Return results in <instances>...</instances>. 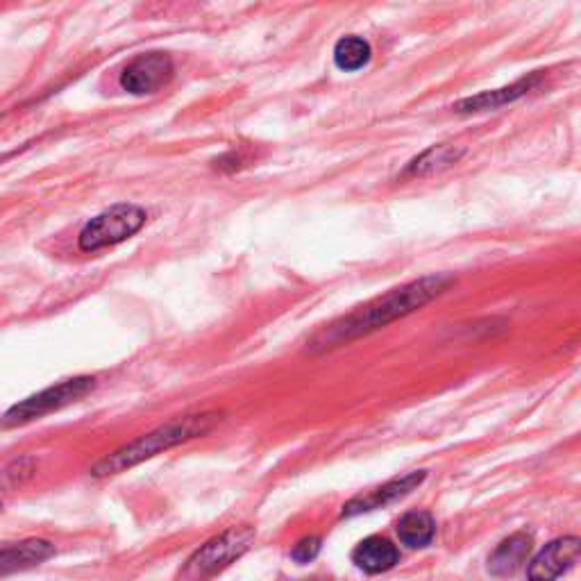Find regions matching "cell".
Listing matches in <instances>:
<instances>
[{
	"mask_svg": "<svg viewBox=\"0 0 581 581\" xmlns=\"http://www.w3.org/2000/svg\"><path fill=\"white\" fill-rule=\"evenodd\" d=\"M94 382H96L94 377H73V380H64L55 386H48V389L30 395V398L16 402L14 407L7 409L3 418H0V425L5 429H12L35 423V420L53 414V411L64 409L66 404L84 398V395L94 389Z\"/></svg>",
	"mask_w": 581,
	"mask_h": 581,
	"instance_id": "5",
	"label": "cell"
},
{
	"mask_svg": "<svg viewBox=\"0 0 581 581\" xmlns=\"http://www.w3.org/2000/svg\"><path fill=\"white\" fill-rule=\"evenodd\" d=\"M370 44L361 37H343L339 44L334 46V64L339 66L341 71H359L370 62Z\"/></svg>",
	"mask_w": 581,
	"mask_h": 581,
	"instance_id": "14",
	"label": "cell"
},
{
	"mask_svg": "<svg viewBox=\"0 0 581 581\" xmlns=\"http://www.w3.org/2000/svg\"><path fill=\"white\" fill-rule=\"evenodd\" d=\"M400 559L398 547L391 541H386L382 536H370L366 541L357 545V550L352 552V561L357 563L361 570L377 575V572L391 570Z\"/></svg>",
	"mask_w": 581,
	"mask_h": 581,
	"instance_id": "10",
	"label": "cell"
},
{
	"mask_svg": "<svg viewBox=\"0 0 581 581\" xmlns=\"http://www.w3.org/2000/svg\"><path fill=\"white\" fill-rule=\"evenodd\" d=\"M436 522L427 511H409L398 522V536L407 547H427L434 541Z\"/></svg>",
	"mask_w": 581,
	"mask_h": 581,
	"instance_id": "13",
	"label": "cell"
},
{
	"mask_svg": "<svg viewBox=\"0 0 581 581\" xmlns=\"http://www.w3.org/2000/svg\"><path fill=\"white\" fill-rule=\"evenodd\" d=\"M538 78H527V80H520L516 84H511V87H504V89H495V91H486V94H479L475 98H466L457 103V112L461 114H473V112H486V109H498L502 105H509L513 100H518L520 96H525L529 89L536 87Z\"/></svg>",
	"mask_w": 581,
	"mask_h": 581,
	"instance_id": "12",
	"label": "cell"
},
{
	"mask_svg": "<svg viewBox=\"0 0 581 581\" xmlns=\"http://www.w3.org/2000/svg\"><path fill=\"white\" fill-rule=\"evenodd\" d=\"M252 543H255V529L252 527L243 525L227 529V532L214 536L212 541H207L191 554L178 581H205L218 575L230 563L241 559L250 550Z\"/></svg>",
	"mask_w": 581,
	"mask_h": 581,
	"instance_id": "3",
	"label": "cell"
},
{
	"mask_svg": "<svg viewBox=\"0 0 581 581\" xmlns=\"http://www.w3.org/2000/svg\"><path fill=\"white\" fill-rule=\"evenodd\" d=\"M459 157H461V153L459 150H454L452 146H436V148L427 150V153L420 155L418 159H414L407 173L425 175V173L441 171V168H448L450 164L457 162Z\"/></svg>",
	"mask_w": 581,
	"mask_h": 581,
	"instance_id": "15",
	"label": "cell"
},
{
	"mask_svg": "<svg viewBox=\"0 0 581 581\" xmlns=\"http://www.w3.org/2000/svg\"><path fill=\"white\" fill-rule=\"evenodd\" d=\"M55 554V545L44 538H28L21 543H10L0 547V577L14 572L30 570L48 561Z\"/></svg>",
	"mask_w": 581,
	"mask_h": 581,
	"instance_id": "9",
	"label": "cell"
},
{
	"mask_svg": "<svg viewBox=\"0 0 581 581\" xmlns=\"http://www.w3.org/2000/svg\"><path fill=\"white\" fill-rule=\"evenodd\" d=\"M218 420H221L218 414H196L175 418L171 423L157 427L153 432L143 434L139 439L125 443L123 448L107 454V457L100 459L89 473L98 479L121 475L125 470L157 457V454L178 448V445L198 439V436H205L207 432H212V427Z\"/></svg>",
	"mask_w": 581,
	"mask_h": 581,
	"instance_id": "2",
	"label": "cell"
},
{
	"mask_svg": "<svg viewBox=\"0 0 581 581\" xmlns=\"http://www.w3.org/2000/svg\"><path fill=\"white\" fill-rule=\"evenodd\" d=\"M0 511H3V502H0Z\"/></svg>",
	"mask_w": 581,
	"mask_h": 581,
	"instance_id": "17",
	"label": "cell"
},
{
	"mask_svg": "<svg viewBox=\"0 0 581 581\" xmlns=\"http://www.w3.org/2000/svg\"><path fill=\"white\" fill-rule=\"evenodd\" d=\"M173 73H175V66L168 55L164 53L139 55L137 60H132L123 69L121 87L134 96L157 94L159 89H164L166 84L171 82Z\"/></svg>",
	"mask_w": 581,
	"mask_h": 581,
	"instance_id": "6",
	"label": "cell"
},
{
	"mask_svg": "<svg viewBox=\"0 0 581 581\" xmlns=\"http://www.w3.org/2000/svg\"><path fill=\"white\" fill-rule=\"evenodd\" d=\"M581 541L577 536H566L545 545L529 566V581H554L579 559Z\"/></svg>",
	"mask_w": 581,
	"mask_h": 581,
	"instance_id": "8",
	"label": "cell"
},
{
	"mask_svg": "<svg viewBox=\"0 0 581 581\" xmlns=\"http://www.w3.org/2000/svg\"><path fill=\"white\" fill-rule=\"evenodd\" d=\"M452 282L454 280L450 275H429L420 277L416 282L404 284L400 289L386 293L384 298H377L373 302H368L366 307L343 316L341 321L332 323L327 330L318 332L314 339H311V348L330 350L336 348V345L380 330V327L398 321L402 316L414 314L416 309L425 307L427 302H432L434 298H439L443 291L450 289Z\"/></svg>",
	"mask_w": 581,
	"mask_h": 581,
	"instance_id": "1",
	"label": "cell"
},
{
	"mask_svg": "<svg viewBox=\"0 0 581 581\" xmlns=\"http://www.w3.org/2000/svg\"><path fill=\"white\" fill-rule=\"evenodd\" d=\"M423 482H425V470H418V473H409V475H404V477L393 479V482H389V484L377 486V488H373V491H368L364 495H357V498H352L343 507L341 516L343 518H352V516H359V513L389 507V504L398 502L402 498H407V495L411 491H416V488Z\"/></svg>",
	"mask_w": 581,
	"mask_h": 581,
	"instance_id": "7",
	"label": "cell"
},
{
	"mask_svg": "<svg viewBox=\"0 0 581 581\" xmlns=\"http://www.w3.org/2000/svg\"><path fill=\"white\" fill-rule=\"evenodd\" d=\"M146 218V209H141L139 205H130V202H121V205H114L105 209V212H100L82 227L78 246L82 252H96L119 246V243L134 237L146 225Z\"/></svg>",
	"mask_w": 581,
	"mask_h": 581,
	"instance_id": "4",
	"label": "cell"
},
{
	"mask_svg": "<svg viewBox=\"0 0 581 581\" xmlns=\"http://www.w3.org/2000/svg\"><path fill=\"white\" fill-rule=\"evenodd\" d=\"M529 552H532V538L527 534H513L507 541H502L498 545V550L491 554V559H488V570H491L495 577H509L527 561Z\"/></svg>",
	"mask_w": 581,
	"mask_h": 581,
	"instance_id": "11",
	"label": "cell"
},
{
	"mask_svg": "<svg viewBox=\"0 0 581 581\" xmlns=\"http://www.w3.org/2000/svg\"><path fill=\"white\" fill-rule=\"evenodd\" d=\"M318 552H321V538L309 536V538H302V541L293 547L291 557L298 563H309L318 557Z\"/></svg>",
	"mask_w": 581,
	"mask_h": 581,
	"instance_id": "16",
	"label": "cell"
}]
</instances>
